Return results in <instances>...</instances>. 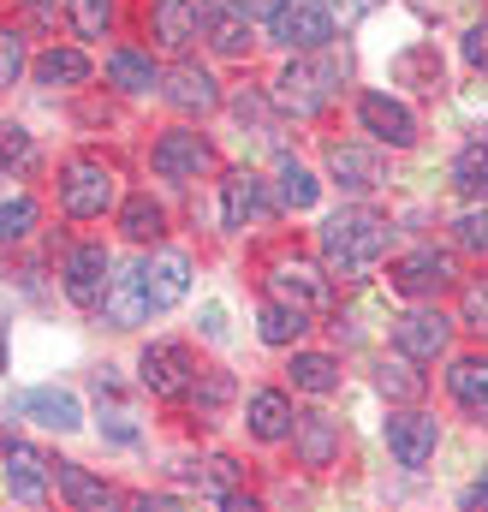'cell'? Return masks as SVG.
<instances>
[{
    "label": "cell",
    "instance_id": "1",
    "mask_svg": "<svg viewBox=\"0 0 488 512\" xmlns=\"http://www.w3.org/2000/svg\"><path fill=\"white\" fill-rule=\"evenodd\" d=\"M381 256H387V221L369 215V209H340L322 227V262L340 280H364Z\"/></svg>",
    "mask_w": 488,
    "mask_h": 512
},
{
    "label": "cell",
    "instance_id": "2",
    "mask_svg": "<svg viewBox=\"0 0 488 512\" xmlns=\"http://www.w3.org/2000/svg\"><path fill=\"white\" fill-rule=\"evenodd\" d=\"M334 96H340V66H334V60L298 54V60H286L280 78H274V108L292 114V120H316Z\"/></svg>",
    "mask_w": 488,
    "mask_h": 512
},
{
    "label": "cell",
    "instance_id": "3",
    "mask_svg": "<svg viewBox=\"0 0 488 512\" xmlns=\"http://www.w3.org/2000/svg\"><path fill=\"white\" fill-rule=\"evenodd\" d=\"M60 209L72 221H102L108 209H120V173L102 155H72L60 167Z\"/></svg>",
    "mask_w": 488,
    "mask_h": 512
},
{
    "label": "cell",
    "instance_id": "4",
    "mask_svg": "<svg viewBox=\"0 0 488 512\" xmlns=\"http://www.w3.org/2000/svg\"><path fill=\"white\" fill-rule=\"evenodd\" d=\"M387 286L399 292V298H441L447 286H453V256H441L435 245H417V251L393 256L387 262Z\"/></svg>",
    "mask_w": 488,
    "mask_h": 512
},
{
    "label": "cell",
    "instance_id": "5",
    "mask_svg": "<svg viewBox=\"0 0 488 512\" xmlns=\"http://www.w3.org/2000/svg\"><path fill=\"white\" fill-rule=\"evenodd\" d=\"M137 286H143V304H149V310L185 304V292H191V251H179V245L149 251L137 262Z\"/></svg>",
    "mask_w": 488,
    "mask_h": 512
},
{
    "label": "cell",
    "instance_id": "6",
    "mask_svg": "<svg viewBox=\"0 0 488 512\" xmlns=\"http://www.w3.org/2000/svg\"><path fill=\"white\" fill-rule=\"evenodd\" d=\"M149 167L161 173V179H203L209 167H215V143L203 137V131H191V126H173V131H161L155 137V149H149Z\"/></svg>",
    "mask_w": 488,
    "mask_h": 512
},
{
    "label": "cell",
    "instance_id": "7",
    "mask_svg": "<svg viewBox=\"0 0 488 512\" xmlns=\"http://www.w3.org/2000/svg\"><path fill=\"white\" fill-rule=\"evenodd\" d=\"M191 376H197V358H191V346H179V340H155V346H143V358H137V382L149 387L155 399H185V393H191Z\"/></svg>",
    "mask_w": 488,
    "mask_h": 512
},
{
    "label": "cell",
    "instance_id": "8",
    "mask_svg": "<svg viewBox=\"0 0 488 512\" xmlns=\"http://www.w3.org/2000/svg\"><path fill=\"white\" fill-rule=\"evenodd\" d=\"M268 298H280V304H298V310H328V274L316 268V262H304V256H274L268 262Z\"/></svg>",
    "mask_w": 488,
    "mask_h": 512
},
{
    "label": "cell",
    "instance_id": "9",
    "mask_svg": "<svg viewBox=\"0 0 488 512\" xmlns=\"http://www.w3.org/2000/svg\"><path fill=\"white\" fill-rule=\"evenodd\" d=\"M268 24H274V36H280L292 54H322V48L340 36L322 0H280V12H274Z\"/></svg>",
    "mask_w": 488,
    "mask_h": 512
},
{
    "label": "cell",
    "instance_id": "10",
    "mask_svg": "<svg viewBox=\"0 0 488 512\" xmlns=\"http://www.w3.org/2000/svg\"><path fill=\"white\" fill-rule=\"evenodd\" d=\"M274 215V197H268V179L250 173V167H233L221 179V227L227 233H244V227H262Z\"/></svg>",
    "mask_w": 488,
    "mask_h": 512
},
{
    "label": "cell",
    "instance_id": "11",
    "mask_svg": "<svg viewBox=\"0 0 488 512\" xmlns=\"http://www.w3.org/2000/svg\"><path fill=\"white\" fill-rule=\"evenodd\" d=\"M60 280H66V298L78 304V310H102V298H108V280H114V262L108 251L90 239V245H72L66 262H60Z\"/></svg>",
    "mask_w": 488,
    "mask_h": 512
},
{
    "label": "cell",
    "instance_id": "12",
    "mask_svg": "<svg viewBox=\"0 0 488 512\" xmlns=\"http://www.w3.org/2000/svg\"><path fill=\"white\" fill-rule=\"evenodd\" d=\"M393 352H405L417 364H435V358L453 352V322L441 310H405V316H393Z\"/></svg>",
    "mask_w": 488,
    "mask_h": 512
},
{
    "label": "cell",
    "instance_id": "13",
    "mask_svg": "<svg viewBox=\"0 0 488 512\" xmlns=\"http://www.w3.org/2000/svg\"><path fill=\"white\" fill-rule=\"evenodd\" d=\"M358 126H364L375 143H387V149H411V143H417V114H411L405 102H393L387 90H364V96H358Z\"/></svg>",
    "mask_w": 488,
    "mask_h": 512
},
{
    "label": "cell",
    "instance_id": "14",
    "mask_svg": "<svg viewBox=\"0 0 488 512\" xmlns=\"http://www.w3.org/2000/svg\"><path fill=\"white\" fill-rule=\"evenodd\" d=\"M435 447H441V423H435V417H423V411L387 417V453H393V465L423 471V465L435 459Z\"/></svg>",
    "mask_w": 488,
    "mask_h": 512
},
{
    "label": "cell",
    "instance_id": "15",
    "mask_svg": "<svg viewBox=\"0 0 488 512\" xmlns=\"http://www.w3.org/2000/svg\"><path fill=\"white\" fill-rule=\"evenodd\" d=\"M197 36L221 60H244L250 54V18H244L233 0H197Z\"/></svg>",
    "mask_w": 488,
    "mask_h": 512
},
{
    "label": "cell",
    "instance_id": "16",
    "mask_svg": "<svg viewBox=\"0 0 488 512\" xmlns=\"http://www.w3.org/2000/svg\"><path fill=\"white\" fill-rule=\"evenodd\" d=\"M328 179L340 191H352V197H369V191L387 185V161L375 149H364V143H334L328 149Z\"/></svg>",
    "mask_w": 488,
    "mask_h": 512
},
{
    "label": "cell",
    "instance_id": "17",
    "mask_svg": "<svg viewBox=\"0 0 488 512\" xmlns=\"http://www.w3.org/2000/svg\"><path fill=\"white\" fill-rule=\"evenodd\" d=\"M244 417H250V435H256L262 447L292 441V423H298V411H292V399H286L280 387H256V393L244 399Z\"/></svg>",
    "mask_w": 488,
    "mask_h": 512
},
{
    "label": "cell",
    "instance_id": "18",
    "mask_svg": "<svg viewBox=\"0 0 488 512\" xmlns=\"http://www.w3.org/2000/svg\"><path fill=\"white\" fill-rule=\"evenodd\" d=\"M447 393H453V405H459L471 423H488V352H465V358H453V370H447Z\"/></svg>",
    "mask_w": 488,
    "mask_h": 512
},
{
    "label": "cell",
    "instance_id": "19",
    "mask_svg": "<svg viewBox=\"0 0 488 512\" xmlns=\"http://www.w3.org/2000/svg\"><path fill=\"white\" fill-rule=\"evenodd\" d=\"M161 96L179 108V114H215L221 108V84H215V72H203V66H173V78L161 84Z\"/></svg>",
    "mask_w": 488,
    "mask_h": 512
},
{
    "label": "cell",
    "instance_id": "20",
    "mask_svg": "<svg viewBox=\"0 0 488 512\" xmlns=\"http://www.w3.org/2000/svg\"><path fill=\"white\" fill-rule=\"evenodd\" d=\"M292 453H298V465H310V471L334 465V459H340V423H334L328 411L298 417V423H292Z\"/></svg>",
    "mask_w": 488,
    "mask_h": 512
},
{
    "label": "cell",
    "instance_id": "21",
    "mask_svg": "<svg viewBox=\"0 0 488 512\" xmlns=\"http://www.w3.org/2000/svg\"><path fill=\"white\" fill-rule=\"evenodd\" d=\"M149 36L161 54H185L197 42V0H155L149 6Z\"/></svg>",
    "mask_w": 488,
    "mask_h": 512
},
{
    "label": "cell",
    "instance_id": "22",
    "mask_svg": "<svg viewBox=\"0 0 488 512\" xmlns=\"http://www.w3.org/2000/svg\"><path fill=\"white\" fill-rule=\"evenodd\" d=\"M6 489H12V501H24V507H36V501L48 495V459H42L30 441H6Z\"/></svg>",
    "mask_w": 488,
    "mask_h": 512
},
{
    "label": "cell",
    "instance_id": "23",
    "mask_svg": "<svg viewBox=\"0 0 488 512\" xmlns=\"http://www.w3.org/2000/svg\"><path fill=\"white\" fill-rule=\"evenodd\" d=\"M54 489H60V501L78 512H102L114 507V489L96 477V471H84V465H72V459H54Z\"/></svg>",
    "mask_w": 488,
    "mask_h": 512
},
{
    "label": "cell",
    "instance_id": "24",
    "mask_svg": "<svg viewBox=\"0 0 488 512\" xmlns=\"http://www.w3.org/2000/svg\"><path fill=\"white\" fill-rule=\"evenodd\" d=\"M24 417H36L42 429H60V435L84 429V405H78V393H66V387H30V393H24Z\"/></svg>",
    "mask_w": 488,
    "mask_h": 512
},
{
    "label": "cell",
    "instance_id": "25",
    "mask_svg": "<svg viewBox=\"0 0 488 512\" xmlns=\"http://www.w3.org/2000/svg\"><path fill=\"white\" fill-rule=\"evenodd\" d=\"M393 78H399V84H411L417 96H441L447 72H441V54H435V42H411V48L393 60Z\"/></svg>",
    "mask_w": 488,
    "mask_h": 512
},
{
    "label": "cell",
    "instance_id": "26",
    "mask_svg": "<svg viewBox=\"0 0 488 512\" xmlns=\"http://www.w3.org/2000/svg\"><path fill=\"white\" fill-rule=\"evenodd\" d=\"M108 84L120 96H149V90H161V72H155V60L143 48H114L108 54Z\"/></svg>",
    "mask_w": 488,
    "mask_h": 512
},
{
    "label": "cell",
    "instance_id": "27",
    "mask_svg": "<svg viewBox=\"0 0 488 512\" xmlns=\"http://www.w3.org/2000/svg\"><path fill=\"white\" fill-rule=\"evenodd\" d=\"M375 387H381V399H399V405H417V399L429 393V376L417 370V358H405V352H393V358H381V364H375Z\"/></svg>",
    "mask_w": 488,
    "mask_h": 512
},
{
    "label": "cell",
    "instance_id": "28",
    "mask_svg": "<svg viewBox=\"0 0 488 512\" xmlns=\"http://www.w3.org/2000/svg\"><path fill=\"white\" fill-rule=\"evenodd\" d=\"M36 84H48V90H78V84H90V54H84V48H42V54H36Z\"/></svg>",
    "mask_w": 488,
    "mask_h": 512
},
{
    "label": "cell",
    "instance_id": "29",
    "mask_svg": "<svg viewBox=\"0 0 488 512\" xmlns=\"http://www.w3.org/2000/svg\"><path fill=\"white\" fill-rule=\"evenodd\" d=\"M120 233L131 239V245H155L161 233H167V209L149 197V191H131L120 203Z\"/></svg>",
    "mask_w": 488,
    "mask_h": 512
},
{
    "label": "cell",
    "instance_id": "30",
    "mask_svg": "<svg viewBox=\"0 0 488 512\" xmlns=\"http://www.w3.org/2000/svg\"><path fill=\"white\" fill-rule=\"evenodd\" d=\"M256 334H262V346H298V340L310 334V310L268 298V304H262V316H256Z\"/></svg>",
    "mask_w": 488,
    "mask_h": 512
},
{
    "label": "cell",
    "instance_id": "31",
    "mask_svg": "<svg viewBox=\"0 0 488 512\" xmlns=\"http://www.w3.org/2000/svg\"><path fill=\"white\" fill-rule=\"evenodd\" d=\"M102 316L114 322V328H137V322H149V304H143V286H137V268H125L108 280V298H102Z\"/></svg>",
    "mask_w": 488,
    "mask_h": 512
},
{
    "label": "cell",
    "instance_id": "32",
    "mask_svg": "<svg viewBox=\"0 0 488 512\" xmlns=\"http://www.w3.org/2000/svg\"><path fill=\"white\" fill-rule=\"evenodd\" d=\"M286 376H292V387H298V393L328 399V393L340 387V358H328V352H292Z\"/></svg>",
    "mask_w": 488,
    "mask_h": 512
},
{
    "label": "cell",
    "instance_id": "33",
    "mask_svg": "<svg viewBox=\"0 0 488 512\" xmlns=\"http://www.w3.org/2000/svg\"><path fill=\"white\" fill-rule=\"evenodd\" d=\"M274 179H280V203H286V209H316L322 179H316L298 155H280V173H274Z\"/></svg>",
    "mask_w": 488,
    "mask_h": 512
},
{
    "label": "cell",
    "instance_id": "34",
    "mask_svg": "<svg viewBox=\"0 0 488 512\" xmlns=\"http://www.w3.org/2000/svg\"><path fill=\"white\" fill-rule=\"evenodd\" d=\"M453 191L471 197V203H488V149L483 143H465L453 155Z\"/></svg>",
    "mask_w": 488,
    "mask_h": 512
},
{
    "label": "cell",
    "instance_id": "35",
    "mask_svg": "<svg viewBox=\"0 0 488 512\" xmlns=\"http://www.w3.org/2000/svg\"><path fill=\"white\" fill-rule=\"evenodd\" d=\"M66 18H72L78 42H102L114 30V0H66Z\"/></svg>",
    "mask_w": 488,
    "mask_h": 512
},
{
    "label": "cell",
    "instance_id": "36",
    "mask_svg": "<svg viewBox=\"0 0 488 512\" xmlns=\"http://www.w3.org/2000/svg\"><path fill=\"white\" fill-rule=\"evenodd\" d=\"M36 143H30V131L12 126V120H0V173H36Z\"/></svg>",
    "mask_w": 488,
    "mask_h": 512
},
{
    "label": "cell",
    "instance_id": "37",
    "mask_svg": "<svg viewBox=\"0 0 488 512\" xmlns=\"http://www.w3.org/2000/svg\"><path fill=\"white\" fill-rule=\"evenodd\" d=\"M36 197H0V245H24L36 227Z\"/></svg>",
    "mask_w": 488,
    "mask_h": 512
},
{
    "label": "cell",
    "instance_id": "38",
    "mask_svg": "<svg viewBox=\"0 0 488 512\" xmlns=\"http://www.w3.org/2000/svg\"><path fill=\"white\" fill-rule=\"evenodd\" d=\"M185 399H191L197 411H221V405H233V376H227V370H197Z\"/></svg>",
    "mask_w": 488,
    "mask_h": 512
},
{
    "label": "cell",
    "instance_id": "39",
    "mask_svg": "<svg viewBox=\"0 0 488 512\" xmlns=\"http://www.w3.org/2000/svg\"><path fill=\"white\" fill-rule=\"evenodd\" d=\"M24 66H30V48H24V36L0 24V90H6V84H18V78H24Z\"/></svg>",
    "mask_w": 488,
    "mask_h": 512
},
{
    "label": "cell",
    "instance_id": "40",
    "mask_svg": "<svg viewBox=\"0 0 488 512\" xmlns=\"http://www.w3.org/2000/svg\"><path fill=\"white\" fill-rule=\"evenodd\" d=\"M459 316H465V328L488 334V274L465 280V292H459Z\"/></svg>",
    "mask_w": 488,
    "mask_h": 512
},
{
    "label": "cell",
    "instance_id": "41",
    "mask_svg": "<svg viewBox=\"0 0 488 512\" xmlns=\"http://www.w3.org/2000/svg\"><path fill=\"white\" fill-rule=\"evenodd\" d=\"M453 239H459L465 251H488V209H471V215H459V221H453Z\"/></svg>",
    "mask_w": 488,
    "mask_h": 512
},
{
    "label": "cell",
    "instance_id": "42",
    "mask_svg": "<svg viewBox=\"0 0 488 512\" xmlns=\"http://www.w3.org/2000/svg\"><path fill=\"white\" fill-rule=\"evenodd\" d=\"M459 54H465V66H471V72H483V78H488V18H477V24L465 30Z\"/></svg>",
    "mask_w": 488,
    "mask_h": 512
},
{
    "label": "cell",
    "instance_id": "43",
    "mask_svg": "<svg viewBox=\"0 0 488 512\" xmlns=\"http://www.w3.org/2000/svg\"><path fill=\"white\" fill-rule=\"evenodd\" d=\"M197 477H203V489L221 501V495L239 483V465H233V459H203V471H197Z\"/></svg>",
    "mask_w": 488,
    "mask_h": 512
},
{
    "label": "cell",
    "instance_id": "44",
    "mask_svg": "<svg viewBox=\"0 0 488 512\" xmlns=\"http://www.w3.org/2000/svg\"><path fill=\"white\" fill-rule=\"evenodd\" d=\"M322 6H328L334 30H352V24H364L369 12H375V0H322Z\"/></svg>",
    "mask_w": 488,
    "mask_h": 512
},
{
    "label": "cell",
    "instance_id": "45",
    "mask_svg": "<svg viewBox=\"0 0 488 512\" xmlns=\"http://www.w3.org/2000/svg\"><path fill=\"white\" fill-rule=\"evenodd\" d=\"M24 12H30V24H54L66 6H60V0H24Z\"/></svg>",
    "mask_w": 488,
    "mask_h": 512
},
{
    "label": "cell",
    "instance_id": "46",
    "mask_svg": "<svg viewBox=\"0 0 488 512\" xmlns=\"http://www.w3.org/2000/svg\"><path fill=\"white\" fill-rule=\"evenodd\" d=\"M203 334H209V340L227 334V310H221V304H203Z\"/></svg>",
    "mask_w": 488,
    "mask_h": 512
},
{
    "label": "cell",
    "instance_id": "47",
    "mask_svg": "<svg viewBox=\"0 0 488 512\" xmlns=\"http://www.w3.org/2000/svg\"><path fill=\"white\" fill-rule=\"evenodd\" d=\"M233 6H239L244 18H274L280 12V0H233Z\"/></svg>",
    "mask_w": 488,
    "mask_h": 512
},
{
    "label": "cell",
    "instance_id": "48",
    "mask_svg": "<svg viewBox=\"0 0 488 512\" xmlns=\"http://www.w3.org/2000/svg\"><path fill=\"white\" fill-rule=\"evenodd\" d=\"M465 507H483V512H488V465H483V477L465 489Z\"/></svg>",
    "mask_w": 488,
    "mask_h": 512
},
{
    "label": "cell",
    "instance_id": "49",
    "mask_svg": "<svg viewBox=\"0 0 488 512\" xmlns=\"http://www.w3.org/2000/svg\"><path fill=\"white\" fill-rule=\"evenodd\" d=\"M108 435H114V441H137V429H131V423H125V411H114V417H108Z\"/></svg>",
    "mask_w": 488,
    "mask_h": 512
}]
</instances>
